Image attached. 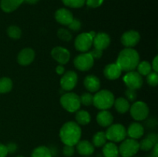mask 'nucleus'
<instances>
[{"label":"nucleus","mask_w":158,"mask_h":157,"mask_svg":"<svg viewBox=\"0 0 158 157\" xmlns=\"http://www.w3.org/2000/svg\"><path fill=\"white\" fill-rule=\"evenodd\" d=\"M140 62V55L135 49L132 48H126L119 53L117 64L121 71L131 72L134 71Z\"/></svg>","instance_id":"nucleus-1"},{"label":"nucleus","mask_w":158,"mask_h":157,"mask_svg":"<svg viewBox=\"0 0 158 157\" xmlns=\"http://www.w3.org/2000/svg\"><path fill=\"white\" fill-rule=\"evenodd\" d=\"M60 136L65 145L75 146L81 137V129L75 122H68L62 126Z\"/></svg>","instance_id":"nucleus-2"},{"label":"nucleus","mask_w":158,"mask_h":157,"mask_svg":"<svg viewBox=\"0 0 158 157\" xmlns=\"http://www.w3.org/2000/svg\"><path fill=\"white\" fill-rule=\"evenodd\" d=\"M114 95L110 91L103 89L97 92L94 96L93 104L100 110H106L113 106L114 103Z\"/></svg>","instance_id":"nucleus-3"},{"label":"nucleus","mask_w":158,"mask_h":157,"mask_svg":"<svg viewBox=\"0 0 158 157\" xmlns=\"http://www.w3.org/2000/svg\"><path fill=\"white\" fill-rule=\"evenodd\" d=\"M60 103L62 106L69 112H77L81 106L80 96L73 92H68L62 95L60 98Z\"/></svg>","instance_id":"nucleus-4"},{"label":"nucleus","mask_w":158,"mask_h":157,"mask_svg":"<svg viewBox=\"0 0 158 157\" xmlns=\"http://www.w3.org/2000/svg\"><path fill=\"white\" fill-rule=\"evenodd\" d=\"M105 134L107 139L118 143L125 139L127 136V129L123 125L114 124L109 126Z\"/></svg>","instance_id":"nucleus-5"},{"label":"nucleus","mask_w":158,"mask_h":157,"mask_svg":"<svg viewBox=\"0 0 158 157\" xmlns=\"http://www.w3.org/2000/svg\"><path fill=\"white\" fill-rule=\"evenodd\" d=\"M118 149L122 157H133L140 149L139 143L134 139H127L123 140Z\"/></svg>","instance_id":"nucleus-6"},{"label":"nucleus","mask_w":158,"mask_h":157,"mask_svg":"<svg viewBox=\"0 0 158 157\" xmlns=\"http://www.w3.org/2000/svg\"><path fill=\"white\" fill-rule=\"evenodd\" d=\"M131 115L134 119L142 121L146 119L149 115V108L148 105L141 101L136 102L130 107Z\"/></svg>","instance_id":"nucleus-7"},{"label":"nucleus","mask_w":158,"mask_h":157,"mask_svg":"<svg viewBox=\"0 0 158 157\" xmlns=\"http://www.w3.org/2000/svg\"><path fill=\"white\" fill-rule=\"evenodd\" d=\"M74 66L80 71H88L93 67L94 59L89 52L82 53L74 58Z\"/></svg>","instance_id":"nucleus-8"},{"label":"nucleus","mask_w":158,"mask_h":157,"mask_svg":"<svg viewBox=\"0 0 158 157\" xmlns=\"http://www.w3.org/2000/svg\"><path fill=\"white\" fill-rule=\"evenodd\" d=\"M123 82L129 89L137 90L142 87L143 83L142 75H140L137 72L131 71L128 72L126 75L123 76Z\"/></svg>","instance_id":"nucleus-9"},{"label":"nucleus","mask_w":158,"mask_h":157,"mask_svg":"<svg viewBox=\"0 0 158 157\" xmlns=\"http://www.w3.org/2000/svg\"><path fill=\"white\" fill-rule=\"evenodd\" d=\"M75 48L80 52H87L93 45V38L90 36L89 32L81 33L76 38Z\"/></svg>","instance_id":"nucleus-10"},{"label":"nucleus","mask_w":158,"mask_h":157,"mask_svg":"<svg viewBox=\"0 0 158 157\" xmlns=\"http://www.w3.org/2000/svg\"><path fill=\"white\" fill-rule=\"evenodd\" d=\"M78 81V75L74 71H68L63 74L60 79V85L63 90L70 91L75 88Z\"/></svg>","instance_id":"nucleus-11"},{"label":"nucleus","mask_w":158,"mask_h":157,"mask_svg":"<svg viewBox=\"0 0 158 157\" xmlns=\"http://www.w3.org/2000/svg\"><path fill=\"white\" fill-rule=\"evenodd\" d=\"M140 33L137 31L130 30L124 32L121 36V43L127 48H132L140 42Z\"/></svg>","instance_id":"nucleus-12"},{"label":"nucleus","mask_w":158,"mask_h":157,"mask_svg":"<svg viewBox=\"0 0 158 157\" xmlns=\"http://www.w3.org/2000/svg\"><path fill=\"white\" fill-rule=\"evenodd\" d=\"M51 55L60 65L66 64L70 58V52L69 50L61 46L53 48L51 51Z\"/></svg>","instance_id":"nucleus-13"},{"label":"nucleus","mask_w":158,"mask_h":157,"mask_svg":"<svg viewBox=\"0 0 158 157\" xmlns=\"http://www.w3.org/2000/svg\"><path fill=\"white\" fill-rule=\"evenodd\" d=\"M110 44V38L109 35L105 32H99L96 34L93 39V45L96 49L104 50Z\"/></svg>","instance_id":"nucleus-14"},{"label":"nucleus","mask_w":158,"mask_h":157,"mask_svg":"<svg viewBox=\"0 0 158 157\" xmlns=\"http://www.w3.org/2000/svg\"><path fill=\"white\" fill-rule=\"evenodd\" d=\"M35 58V52L30 48H26L20 51L18 55V62L21 66H28L33 62Z\"/></svg>","instance_id":"nucleus-15"},{"label":"nucleus","mask_w":158,"mask_h":157,"mask_svg":"<svg viewBox=\"0 0 158 157\" xmlns=\"http://www.w3.org/2000/svg\"><path fill=\"white\" fill-rule=\"evenodd\" d=\"M55 18L59 23L63 26H68L73 19L72 12L66 9H60L56 12Z\"/></svg>","instance_id":"nucleus-16"},{"label":"nucleus","mask_w":158,"mask_h":157,"mask_svg":"<svg viewBox=\"0 0 158 157\" xmlns=\"http://www.w3.org/2000/svg\"><path fill=\"white\" fill-rule=\"evenodd\" d=\"M121 69L117 63H111V64L106 65L103 70L105 77L110 80H115L118 78L121 75Z\"/></svg>","instance_id":"nucleus-17"},{"label":"nucleus","mask_w":158,"mask_h":157,"mask_svg":"<svg viewBox=\"0 0 158 157\" xmlns=\"http://www.w3.org/2000/svg\"><path fill=\"white\" fill-rule=\"evenodd\" d=\"M85 88L90 92H96L100 88V81L98 77L94 75H89L84 78L83 81Z\"/></svg>","instance_id":"nucleus-18"},{"label":"nucleus","mask_w":158,"mask_h":157,"mask_svg":"<svg viewBox=\"0 0 158 157\" xmlns=\"http://www.w3.org/2000/svg\"><path fill=\"white\" fill-rule=\"evenodd\" d=\"M144 133V128L141 124L138 123H133L130 125L127 131V135H129L131 139H137L143 136Z\"/></svg>","instance_id":"nucleus-19"},{"label":"nucleus","mask_w":158,"mask_h":157,"mask_svg":"<svg viewBox=\"0 0 158 157\" xmlns=\"http://www.w3.org/2000/svg\"><path fill=\"white\" fill-rule=\"evenodd\" d=\"M97 121L100 126L107 127L111 126L114 122V116L107 110H102L97 114Z\"/></svg>","instance_id":"nucleus-20"},{"label":"nucleus","mask_w":158,"mask_h":157,"mask_svg":"<svg viewBox=\"0 0 158 157\" xmlns=\"http://www.w3.org/2000/svg\"><path fill=\"white\" fill-rule=\"evenodd\" d=\"M77 149L82 155H90L94 152V146L87 140L79 141L77 144Z\"/></svg>","instance_id":"nucleus-21"},{"label":"nucleus","mask_w":158,"mask_h":157,"mask_svg":"<svg viewBox=\"0 0 158 157\" xmlns=\"http://www.w3.org/2000/svg\"><path fill=\"white\" fill-rule=\"evenodd\" d=\"M24 0H1L0 6L1 9L6 12H12L15 11Z\"/></svg>","instance_id":"nucleus-22"},{"label":"nucleus","mask_w":158,"mask_h":157,"mask_svg":"<svg viewBox=\"0 0 158 157\" xmlns=\"http://www.w3.org/2000/svg\"><path fill=\"white\" fill-rule=\"evenodd\" d=\"M114 105L115 106V108L117 112L121 114L126 113L130 109V107H131L127 99L123 98V97H119L117 99L114 100Z\"/></svg>","instance_id":"nucleus-23"},{"label":"nucleus","mask_w":158,"mask_h":157,"mask_svg":"<svg viewBox=\"0 0 158 157\" xmlns=\"http://www.w3.org/2000/svg\"><path fill=\"white\" fill-rule=\"evenodd\" d=\"M103 153L104 157H118V147L114 143H106L103 148Z\"/></svg>","instance_id":"nucleus-24"},{"label":"nucleus","mask_w":158,"mask_h":157,"mask_svg":"<svg viewBox=\"0 0 158 157\" xmlns=\"http://www.w3.org/2000/svg\"><path fill=\"white\" fill-rule=\"evenodd\" d=\"M91 119L90 115L88 112L85 110H78L76 113V120L77 124L80 125H87L89 123Z\"/></svg>","instance_id":"nucleus-25"},{"label":"nucleus","mask_w":158,"mask_h":157,"mask_svg":"<svg viewBox=\"0 0 158 157\" xmlns=\"http://www.w3.org/2000/svg\"><path fill=\"white\" fill-rule=\"evenodd\" d=\"M32 157H52V152L46 146H39L32 151Z\"/></svg>","instance_id":"nucleus-26"},{"label":"nucleus","mask_w":158,"mask_h":157,"mask_svg":"<svg viewBox=\"0 0 158 157\" xmlns=\"http://www.w3.org/2000/svg\"><path fill=\"white\" fill-rule=\"evenodd\" d=\"M12 89V82L8 77L0 78V93H7Z\"/></svg>","instance_id":"nucleus-27"},{"label":"nucleus","mask_w":158,"mask_h":157,"mask_svg":"<svg viewBox=\"0 0 158 157\" xmlns=\"http://www.w3.org/2000/svg\"><path fill=\"white\" fill-rule=\"evenodd\" d=\"M107 140L106 136V134L104 132H98L94 135L93 137V143L94 146L97 147H101L106 144V142Z\"/></svg>","instance_id":"nucleus-28"},{"label":"nucleus","mask_w":158,"mask_h":157,"mask_svg":"<svg viewBox=\"0 0 158 157\" xmlns=\"http://www.w3.org/2000/svg\"><path fill=\"white\" fill-rule=\"evenodd\" d=\"M137 70L138 73L141 75H148L152 70V67L150 62L147 61H143L141 62H139L137 66Z\"/></svg>","instance_id":"nucleus-29"},{"label":"nucleus","mask_w":158,"mask_h":157,"mask_svg":"<svg viewBox=\"0 0 158 157\" xmlns=\"http://www.w3.org/2000/svg\"><path fill=\"white\" fill-rule=\"evenodd\" d=\"M7 34L10 38H13V39H18L21 37L22 31L18 26H12L8 28Z\"/></svg>","instance_id":"nucleus-30"},{"label":"nucleus","mask_w":158,"mask_h":157,"mask_svg":"<svg viewBox=\"0 0 158 157\" xmlns=\"http://www.w3.org/2000/svg\"><path fill=\"white\" fill-rule=\"evenodd\" d=\"M57 35L61 40L65 42H69L72 39V34L69 30L66 29H60L57 32Z\"/></svg>","instance_id":"nucleus-31"},{"label":"nucleus","mask_w":158,"mask_h":157,"mask_svg":"<svg viewBox=\"0 0 158 157\" xmlns=\"http://www.w3.org/2000/svg\"><path fill=\"white\" fill-rule=\"evenodd\" d=\"M66 6L71 8H80L85 4L86 0H62Z\"/></svg>","instance_id":"nucleus-32"},{"label":"nucleus","mask_w":158,"mask_h":157,"mask_svg":"<svg viewBox=\"0 0 158 157\" xmlns=\"http://www.w3.org/2000/svg\"><path fill=\"white\" fill-rule=\"evenodd\" d=\"M80 103L84 106H90L93 104V101H94V96L91 95L89 92H86L83 93L81 96L80 97Z\"/></svg>","instance_id":"nucleus-33"},{"label":"nucleus","mask_w":158,"mask_h":157,"mask_svg":"<svg viewBox=\"0 0 158 157\" xmlns=\"http://www.w3.org/2000/svg\"><path fill=\"white\" fill-rule=\"evenodd\" d=\"M154 144L148 138L143 139V140L140 141V143H139V147L140 149H142L143 151H149L151 149H153Z\"/></svg>","instance_id":"nucleus-34"},{"label":"nucleus","mask_w":158,"mask_h":157,"mask_svg":"<svg viewBox=\"0 0 158 157\" xmlns=\"http://www.w3.org/2000/svg\"><path fill=\"white\" fill-rule=\"evenodd\" d=\"M147 82L151 86H157L158 85V74L157 72H151L147 77Z\"/></svg>","instance_id":"nucleus-35"},{"label":"nucleus","mask_w":158,"mask_h":157,"mask_svg":"<svg viewBox=\"0 0 158 157\" xmlns=\"http://www.w3.org/2000/svg\"><path fill=\"white\" fill-rule=\"evenodd\" d=\"M125 95H126L128 102H134L137 98V93L136 90L129 89V88L125 91Z\"/></svg>","instance_id":"nucleus-36"},{"label":"nucleus","mask_w":158,"mask_h":157,"mask_svg":"<svg viewBox=\"0 0 158 157\" xmlns=\"http://www.w3.org/2000/svg\"><path fill=\"white\" fill-rule=\"evenodd\" d=\"M68 27L70 30L73 31V32H78V31L80 30L82 27L81 22H80V20L76 19V18H73V21L71 22V23H69L68 25Z\"/></svg>","instance_id":"nucleus-37"},{"label":"nucleus","mask_w":158,"mask_h":157,"mask_svg":"<svg viewBox=\"0 0 158 157\" xmlns=\"http://www.w3.org/2000/svg\"><path fill=\"white\" fill-rule=\"evenodd\" d=\"M63 155L66 157H71L73 155L74 152H75V149H74L73 146H69V145H65L63 147Z\"/></svg>","instance_id":"nucleus-38"},{"label":"nucleus","mask_w":158,"mask_h":157,"mask_svg":"<svg viewBox=\"0 0 158 157\" xmlns=\"http://www.w3.org/2000/svg\"><path fill=\"white\" fill-rule=\"evenodd\" d=\"M103 0H86V3L89 7L97 8L101 6Z\"/></svg>","instance_id":"nucleus-39"},{"label":"nucleus","mask_w":158,"mask_h":157,"mask_svg":"<svg viewBox=\"0 0 158 157\" xmlns=\"http://www.w3.org/2000/svg\"><path fill=\"white\" fill-rule=\"evenodd\" d=\"M89 54H90L91 56L94 58H94L99 59V58H101L102 55H103V50H100V49L94 48V49H93L90 52H89Z\"/></svg>","instance_id":"nucleus-40"},{"label":"nucleus","mask_w":158,"mask_h":157,"mask_svg":"<svg viewBox=\"0 0 158 157\" xmlns=\"http://www.w3.org/2000/svg\"><path fill=\"white\" fill-rule=\"evenodd\" d=\"M146 138L149 139L154 145L158 143V135L157 133H155V132H151V133H149L147 135Z\"/></svg>","instance_id":"nucleus-41"},{"label":"nucleus","mask_w":158,"mask_h":157,"mask_svg":"<svg viewBox=\"0 0 158 157\" xmlns=\"http://www.w3.org/2000/svg\"><path fill=\"white\" fill-rule=\"evenodd\" d=\"M6 148H7L8 152H10V153H14V152L16 151L17 149V146L15 143H9V144L6 146Z\"/></svg>","instance_id":"nucleus-42"},{"label":"nucleus","mask_w":158,"mask_h":157,"mask_svg":"<svg viewBox=\"0 0 158 157\" xmlns=\"http://www.w3.org/2000/svg\"><path fill=\"white\" fill-rule=\"evenodd\" d=\"M8 153L9 152H8L6 146L3 144H0V157H6Z\"/></svg>","instance_id":"nucleus-43"},{"label":"nucleus","mask_w":158,"mask_h":157,"mask_svg":"<svg viewBox=\"0 0 158 157\" xmlns=\"http://www.w3.org/2000/svg\"><path fill=\"white\" fill-rule=\"evenodd\" d=\"M145 124L149 127V129H154L157 126V120L154 119H151L148 120L147 123H145Z\"/></svg>","instance_id":"nucleus-44"},{"label":"nucleus","mask_w":158,"mask_h":157,"mask_svg":"<svg viewBox=\"0 0 158 157\" xmlns=\"http://www.w3.org/2000/svg\"><path fill=\"white\" fill-rule=\"evenodd\" d=\"M152 69H154V72H158V56L156 55L155 58H154L152 62V66H151Z\"/></svg>","instance_id":"nucleus-45"},{"label":"nucleus","mask_w":158,"mask_h":157,"mask_svg":"<svg viewBox=\"0 0 158 157\" xmlns=\"http://www.w3.org/2000/svg\"><path fill=\"white\" fill-rule=\"evenodd\" d=\"M56 73L58 75H63L65 72V68L63 65H59L58 66L56 69Z\"/></svg>","instance_id":"nucleus-46"},{"label":"nucleus","mask_w":158,"mask_h":157,"mask_svg":"<svg viewBox=\"0 0 158 157\" xmlns=\"http://www.w3.org/2000/svg\"><path fill=\"white\" fill-rule=\"evenodd\" d=\"M151 155L154 157H158V143L154 145V147H153V151Z\"/></svg>","instance_id":"nucleus-47"},{"label":"nucleus","mask_w":158,"mask_h":157,"mask_svg":"<svg viewBox=\"0 0 158 157\" xmlns=\"http://www.w3.org/2000/svg\"><path fill=\"white\" fill-rule=\"evenodd\" d=\"M24 2H26V3H29V4L33 5V4H36V3L39 2V0H24Z\"/></svg>","instance_id":"nucleus-48"},{"label":"nucleus","mask_w":158,"mask_h":157,"mask_svg":"<svg viewBox=\"0 0 158 157\" xmlns=\"http://www.w3.org/2000/svg\"><path fill=\"white\" fill-rule=\"evenodd\" d=\"M89 35H90V36L92 37L93 39H94V37H95L96 34H97V33H96L95 32H89Z\"/></svg>","instance_id":"nucleus-49"},{"label":"nucleus","mask_w":158,"mask_h":157,"mask_svg":"<svg viewBox=\"0 0 158 157\" xmlns=\"http://www.w3.org/2000/svg\"><path fill=\"white\" fill-rule=\"evenodd\" d=\"M148 157H154V156H153V155H149V156H148Z\"/></svg>","instance_id":"nucleus-50"},{"label":"nucleus","mask_w":158,"mask_h":157,"mask_svg":"<svg viewBox=\"0 0 158 157\" xmlns=\"http://www.w3.org/2000/svg\"><path fill=\"white\" fill-rule=\"evenodd\" d=\"M17 157H24V156H23V155H19V156H17Z\"/></svg>","instance_id":"nucleus-51"}]
</instances>
